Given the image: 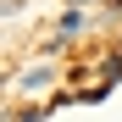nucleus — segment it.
<instances>
[{
    "instance_id": "obj_1",
    "label": "nucleus",
    "mask_w": 122,
    "mask_h": 122,
    "mask_svg": "<svg viewBox=\"0 0 122 122\" xmlns=\"http://www.w3.org/2000/svg\"><path fill=\"white\" fill-rule=\"evenodd\" d=\"M45 78H50V67H33V72L22 78V89H45Z\"/></svg>"
},
{
    "instance_id": "obj_2",
    "label": "nucleus",
    "mask_w": 122,
    "mask_h": 122,
    "mask_svg": "<svg viewBox=\"0 0 122 122\" xmlns=\"http://www.w3.org/2000/svg\"><path fill=\"white\" fill-rule=\"evenodd\" d=\"M72 6H89V0H72Z\"/></svg>"
}]
</instances>
